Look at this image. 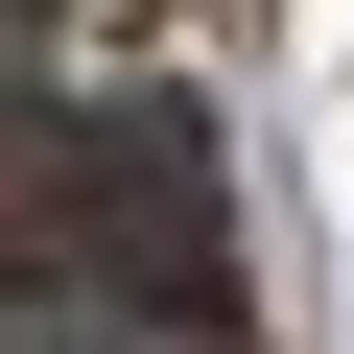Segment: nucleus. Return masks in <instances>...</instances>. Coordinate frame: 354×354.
Here are the masks:
<instances>
[{
  "label": "nucleus",
  "mask_w": 354,
  "mask_h": 354,
  "mask_svg": "<svg viewBox=\"0 0 354 354\" xmlns=\"http://www.w3.org/2000/svg\"><path fill=\"white\" fill-rule=\"evenodd\" d=\"M48 236H71L118 307H165V330L236 283V236H213V189H189V118H95V142H71V189H48Z\"/></svg>",
  "instance_id": "f257e3e1"
},
{
  "label": "nucleus",
  "mask_w": 354,
  "mask_h": 354,
  "mask_svg": "<svg viewBox=\"0 0 354 354\" xmlns=\"http://www.w3.org/2000/svg\"><path fill=\"white\" fill-rule=\"evenodd\" d=\"M0 354H118V307H71V283H48V307H0Z\"/></svg>",
  "instance_id": "f03ea898"
}]
</instances>
